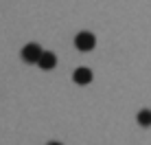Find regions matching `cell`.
Segmentation results:
<instances>
[{"label": "cell", "mask_w": 151, "mask_h": 145, "mask_svg": "<svg viewBox=\"0 0 151 145\" xmlns=\"http://www.w3.org/2000/svg\"><path fill=\"white\" fill-rule=\"evenodd\" d=\"M75 46L83 53H88V51H92L96 46V38L90 33V31H81V33L75 35Z\"/></svg>", "instance_id": "6da1fadb"}, {"label": "cell", "mask_w": 151, "mask_h": 145, "mask_svg": "<svg viewBox=\"0 0 151 145\" xmlns=\"http://www.w3.org/2000/svg\"><path fill=\"white\" fill-rule=\"evenodd\" d=\"M42 46L40 44H35V42H31V44H27L22 49V53H20V57H22V62H27V64H37L40 62V57H42Z\"/></svg>", "instance_id": "7a4b0ae2"}, {"label": "cell", "mask_w": 151, "mask_h": 145, "mask_svg": "<svg viewBox=\"0 0 151 145\" xmlns=\"http://www.w3.org/2000/svg\"><path fill=\"white\" fill-rule=\"evenodd\" d=\"M37 66H40L42 70H53L55 66H57V55L50 53V51H44L42 57H40V62H37Z\"/></svg>", "instance_id": "3957f363"}, {"label": "cell", "mask_w": 151, "mask_h": 145, "mask_svg": "<svg viewBox=\"0 0 151 145\" xmlns=\"http://www.w3.org/2000/svg\"><path fill=\"white\" fill-rule=\"evenodd\" d=\"M72 81H75V84H81V86L90 84V81H92V70H90V68H86V66L77 68L75 72H72Z\"/></svg>", "instance_id": "277c9868"}, {"label": "cell", "mask_w": 151, "mask_h": 145, "mask_svg": "<svg viewBox=\"0 0 151 145\" xmlns=\"http://www.w3.org/2000/svg\"><path fill=\"white\" fill-rule=\"evenodd\" d=\"M136 119H138V123H140L142 128H149V125H151V110H140Z\"/></svg>", "instance_id": "5b68a950"}, {"label": "cell", "mask_w": 151, "mask_h": 145, "mask_svg": "<svg viewBox=\"0 0 151 145\" xmlns=\"http://www.w3.org/2000/svg\"><path fill=\"white\" fill-rule=\"evenodd\" d=\"M48 145H61V143H57V141H50V143H48Z\"/></svg>", "instance_id": "8992f818"}]
</instances>
